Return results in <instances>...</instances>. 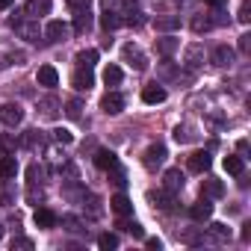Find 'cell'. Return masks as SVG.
Listing matches in <instances>:
<instances>
[{"label":"cell","instance_id":"obj_1","mask_svg":"<svg viewBox=\"0 0 251 251\" xmlns=\"http://www.w3.org/2000/svg\"><path fill=\"white\" fill-rule=\"evenodd\" d=\"M121 56H124V62H127L130 68H136V71H145V68H148V56H145L136 45H124Z\"/></svg>","mask_w":251,"mask_h":251},{"label":"cell","instance_id":"obj_2","mask_svg":"<svg viewBox=\"0 0 251 251\" xmlns=\"http://www.w3.org/2000/svg\"><path fill=\"white\" fill-rule=\"evenodd\" d=\"M163 160H166V145L163 142H154V145H148V151L142 154V163H145V169H157V166H163Z\"/></svg>","mask_w":251,"mask_h":251},{"label":"cell","instance_id":"obj_3","mask_svg":"<svg viewBox=\"0 0 251 251\" xmlns=\"http://www.w3.org/2000/svg\"><path fill=\"white\" fill-rule=\"evenodd\" d=\"M0 121L6 124V127H18V124L24 121V109L18 106V103H6V106H0Z\"/></svg>","mask_w":251,"mask_h":251},{"label":"cell","instance_id":"obj_4","mask_svg":"<svg viewBox=\"0 0 251 251\" xmlns=\"http://www.w3.org/2000/svg\"><path fill=\"white\" fill-rule=\"evenodd\" d=\"M45 36H48V42H68V36H71V27H68L65 21H48V27H45Z\"/></svg>","mask_w":251,"mask_h":251},{"label":"cell","instance_id":"obj_5","mask_svg":"<svg viewBox=\"0 0 251 251\" xmlns=\"http://www.w3.org/2000/svg\"><path fill=\"white\" fill-rule=\"evenodd\" d=\"M100 109H103L106 115H118V112L124 109V95H118V92H106V95L100 98Z\"/></svg>","mask_w":251,"mask_h":251},{"label":"cell","instance_id":"obj_6","mask_svg":"<svg viewBox=\"0 0 251 251\" xmlns=\"http://www.w3.org/2000/svg\"><path fill=\"white\" fill-rule=\"evenodd\" d=\"M71 86H74L77 92H89V89L95 86V77H92V68H77V71L71 74Z\"/></svg>","mask_w":251,"mask_h":251},{"label":"cell","instance_id":"obj_7","mask_svg":"<svg viewBox=\"0 0 251 251\" xmlns=\"http://www.w3.org/2000/svg\"><path fill=\"white\" fill-rule=\"evenodd\" d=\"M189 216L195 219V222H210V216H213V204H210V198H198L192 207H189Z\"/></svg>","mask_w":251,"mask_h":251},{"label":"cell","instance_id":"obj_8","mask_svg":"<svg viewBox=\"0 0 251 251\" xmlns=\"http://www.w3.org/2000/svg\"><path fill=\"white\" fill-rule=\"evenodd\" d=\"M210 163H213V157H210V151H195L192 157H189V172H195V175H204L207 169H210Z\"/></svg>","mask_w":251,"mask_h":251},{"label":"cell","instance_id":"obj_9","mask_svg":"<svg viewBox=\"0 0 251 251\" xmlns=\"http://www.w3.org/2000/svg\"><path fill=\"white\" fill-rule=\"evenodd\" d=\"M92 30V9L83 6V9H74V33H89Z\"/></svg>","mask_w":251,"mask_h":251},{"label":"cell","instance_id":"obj_10","mask_svg":"<svg viewBox=\"0 0 251 251\" xmlns=\"http://www.w3.org/2000/svg\"><path fill=\"white\" fill-rule=\"evenodd\" d=\"M33 222H36L42 230H50V227H56V222H59V219H56V213H53V210L39 207V210H36V216H33Z\"/></svg>","mask_w":251,"mask_h":251},{"label":"cell","instance_id":"obj_11","mask_svg":"<svg viewBox=\"0 0 251 251\" xmlns=\"http://www.w3.org/2000/svg\"><path fill=\"white\" fill-rule=\"evenodd\" d=\"M36 80H39V86H48V89L59 86V74H56V68H53V65H42V68H39V74H36Z\"/></svg>","mask_w":251,"mask_h":251},{"label":"cell","instance_id":"obj_12","mask_svg":"<svg viewBox=\"0 0 251 251\" xmlns=\"http://www.w3.org/2000/svg\"><path fill=\"white\" fill-rule=\"evenodd\" d=\"M109 207H112V213L115 216H130L133 213V204H130V198L127 195H115V198H109Z\"/></svg>","mask_w":251,"mask_h":251},{"label":"cell","instance_id":"obj_13","mask_svg":"<svg viewBox=\"0 0 251 251\" xmlns=\"http://www.w3.org/2000/svg\"><path fill=\"white\" fill-rule=\"evenodd\" d=\"M142 100H145V103H163V100H166V89H163L160 83H151V86L142 89Z\"/></svg>","mask_w":251,"mask_h":251},{"label":"cell","instance_id":"obj_14","mask_svg":"<svg viewBox=\"0 0 251 251\" xmlns=\"http://www.w3.org/2000/svg\"><path fill=\"white\" fill-rule=\"evenodd\" d=\"M233 48H227V45H219L216 50H213V65H219V68H225V65H230L233 62Z\"/></svg>","mask_w":251,"mask_h":251},{"label":"cell","instance_id":"obj_15","mask_svg":"<svg viewBox=\"0 0 251 251\" xmlns=\"http://www.w3.org/2000/svg\"><path fill=\"white\" fill-rule=\"evenodd\" d=\"M201 195H204V198H222V195H225V186H222V180H216V177H207V180L201 183Z\"/></svg>","mask_w":251,"mask_h":251},{"label":"cell","instance_id":"obj_16","mask_svg":"<svg viewBox=\"0 0 251 251\" xmlns=\"http://www.w3.org/2000/svg\"><path fill=\"white\" fill-rule=\"evenodd\" d=\"M154 27L163 30V33H172V30L180 27V15H157L154 18Z\"/></svg>","mask_w":251,"mask_h":251},{"label":"cell","instance_id":"obj_17","mask_svg":"<svg viewBox=\"0 0 251 251\" xmlns=\"http://www.w3.org/2000/svg\"><path fill=\"white\" fill-rule=\"evenodd\" d=\"M15 30H18V33H21V39H27V42H39V36H42V30H39V24H36V21H21Z\"/></svg>","mask_w":251,"mask_h":251},{"label":"cell","instance_id":"obj_18","mask_svg":"<svg viewBox=\"0 0 251 251\" xmlns=\"http://www.w3.org/2000/svg\"><path fill=\"white\" fill-rule=\"evenodd\" d=\"M163 180H166V189H169V192H177V189H183V180H186V177H183L180 169H169Z\"/></svg>","mask_w":251,"mask_h":251},{"label":"cell","instance_id":"obj_19","mask_svg":"<svg viewBox=\"0 0 251 251\" xmlns=\"http://www.w3.org/2000/svg\"><path fill=\"white\" fill-rule=\"evenodd\" d=\"M15 175H18V163H15V157H12V154L0 157V177L9 180V177H15Z\"/></svg>","mask_w":251,"mask_h":251},{"label":"cell","instance_id":"obj_20","mask_svg":"<svg viewBox=\"0 0 251 251\" xmlns=\"http://www.w3.org/2000/svg\"><path fill=\"white\" fill-rule=\"evenodd\" d=\"M48 12H50V0H30L27 3V15L30 18H42Z\"/></svg>","mask_w":251,"mask_h":251},{"label":"cell","instance_id":"obj_21","mask_svg":"<svg viewBox=\"0 0 251 251\" xmlns=\"http://www.w3.org/2000/svg\"><path fill=\"white\" fill-rule=\"evenodd\" d=\"M201 62H204V48L201 45H189L186 48V65L189 68H201Z\"/></svg>","mask_w":251,"mask_h":251},{"label":"cell","instance_id":"obj_22","mask_svg":"<svg viewBox=\"0 0 251 251\" xmlns=\"http://www.w3.org/2000/svg\"><path fill=\"white\" fill-rule=\"evenodd\" d=\"M100 27H103L106 33L118 30V27H121V18H118V12H112V9H103V15H100Z\"/></svg>","mask_w":251,"mask_h":251},{"label":"cell","instance_id":"obj_23","mask_svg":"<svg viewBox=\"0 0 251 251\" xmlns=\"http://www.w3.org/2000/svg\"><path fill=\"white\" fill-rule=\"evenodd\" d=\"M225 172L227 175H233V177H242V172H245V163H242V157H225Z\"/></svg>","mask_w":251,"mask_h":251},{"label":"cell","instance_id":"obj_24","mask_svg":"<svg viewBox=\"0 0 251 251\" xmlns=\"http://www.w3.org/2000/svg\"><path fill=\"white\" fill-rule=\"evenodd\" d=\"M177 39H172V36H166V39H157V53L160 56H172L175 50H177Z\"/></svg>","mask_w":251,"mask_h":251},{"label":"cell","instance_id":"obj_25","mask_svg":"<svg viewBox=\"0 0 251 251\" xmlns=\"http://www.w3.org/2000/svg\"><path fill=\"white\" fill-rule=\"evenodd\" d=\"M21 148V139H15L12 133H0V151L3 154H15Z\"/></svg>","mask_w":251,"mask_h":251},{"label":"cell","instance_id":"obj_26","mask_svg":"<svg viewBox=\"0 0 251 251\" xmlns=\"http://www.w3.org/2000/svg\"><path fill=\"white\" fill-rule=\"evenodd\" d=\"M213 27H216V21H213L210 15H195V18H192V30H195V33H210Z\"/></svg>","mask_w":251,"mask_h":251},{"label":"cell","instance_id":"obj_27","mask_svg":"<svg viewBox=\"0 0 251 251\" xmlns=\"http://www.w3.org/2000/svg\"><path fill=\"white\" fill-rule=\"evenodd\" d=\"M115 163H118V160H115V154H112V151H98V154H95V166H98V169H103V172H106V169H112Z\"/></svg>","mask_w":251,"mask_h":251},{"label":"cell","instance_id":"obj_28","mask_svg":"<svg viewBox=\"0 0 251 251\" xmlns=\"http://www.w3.org/2000/svg\"><path fill=\"white\" fill-rule=\"evenodd\" d=\"M98 62V50H80L77 53V68H95Z\"/></svg>","mask_w":251,"mask_h":251},{"label":"cell","instance_id":"obj_29","mask_svg":"<svg viewBox=\"0 0 251 251\" xmlns=\"http://www.w3.org/2000/svg\"><path fill=\"white\" fill-rule=\"evenodd\" d=\"M148 201L160 210H172V195H166V192H148Z\"/></svg>","mask_w":251,"mask_h":251},{"label":"cell","instance_id":"obj_30","mask_svg":"<svg viewBox=\"0 0 251 251\" xmlns=\"http://www.w3.org/2000/svg\"><path fill=\"white\" fill-rule=\"evenodd\" d=\"M210 233H213L216 242H227V239H230V227L222 225V222H213V225H210Z\"/></svg>","mask_w":251,"mask_h":251},{"label":"cell","instance_id":"obj_31","mask_svg":"<svg viewBox=\"0 0 251 251\" xmlns=\"http://www.w3.org/2000/svg\"><path fill=\"white\" fill-rule=\"evenodd\" d=\"M103 83L106 86H118L121 83V68L118 65H106L103 68Z\"/></svg>","mask_w":251,"mask_h":251},{"label":"cell","instance_id":"obj_32","mask_svg":"<svg viewBox=\"0 0 251 251\" xmlns=\"http://www.w3.org/2000/svg\"><path fill=\"white\" fill-rule=\"evenodd\" d=\"M21 145H24V148H36V145L42 148V145H45V136H42V130H27V136L21 139Z\"/></svg>","mask_w":251,"mask_h":251},{"label":"cell","instance_id":"obj_33","mask_svg":"<svg viewBox=\"0 0 251 251\" xmlns=\"http://www.w3.org/2000/svg\"><path fill=\"white\" fill-rule=\"evenodd\" d=\"M98 245H100L103 251H115V248H118V236H115V233H100V236H98Z\"/></svg>","mask_w":251,"mask_h":251},{"label":"cell","instance_id":"obj_34","mask_svg":"<svg viewBox=\"0 0 251 251\" xmlns=\"http://www.w3.org/2000/svg\"><path fill=\"white\" fill-rule=\"evenodd\" d=\"M192 139H195V133L186 127V124H177V127H175V142L183 145V142H192Z\"/></svg>","mask_w":251,"mask_h":251},{"label":"cell","instance_id":"obj_35","mask_svg":"<svg viewBox=\"0 0 251 251\" xmlns=\"http://www.w3.org/2000/svg\"><path fill=\"white\" fill-rule=\"evenodd\" d=\"M118 227H124L127 233H133L136 239H142V236H145V230H142V225H139V222H118Z\"/></svg>","mask_w":251,"mask_h":251},{"label":"cell","instance_id":"obj_36","mask_svg":"<svg viewBox=\"0 0 251 251\" xmlns=\"http://www.w3.org/2000/svg\"><path fill=\"white\" fill-rule=\"evenodd\" d=\"M106 172H109V177H112V183H115L118 189H124V186H127V180H124V172L118 169V163H115L112 169H106Z\"/></svg>","mask_w":251,"mask_h":251},{"label":"cell","instance_id":"obj_37","mask_svg":"<svg viewBox=\"0 0 251 251\" xmlns=\"http://www.w3.org/2000/svg\"><path fill=\"white\" fill-rule=\"evenodd\" d=\"M39 106H42V112H45V115H56L59 100H56V98H45V100H39Z\"/></svg>","mask_w":251,"mask_h":251},{"label":"cell","instance_id":"obj_38","mask_svg":"<svg viewBox=\"0 0 251 251\" xmlns=\"http://www.w3.org/2000/svg\"><path fill=\"white\" fill-rule=\"evenodd\" d=\"M53 139H56L59 145H71V142H74L71 130H65V127H56V130H53Z\"/></svg>","mask_w":251,"mask_h":251},{"label":"cell","instance_id":"obj_39","mask_svg":"<svg viewBox=\"0 0 251 251\" xmlns=\"http://www.w3.org/2000/svg\"><path fill=\"white\" fill-rule=\"evenodd\" d=\"M62 227H65V230H71V233L83 230V225H80V219H77V216H62Z\"/></svg>","mask_w":251,"mask_h":251},{"label":"cell","instance_id":"obj_40","mask_svg":"<svg viewBox=\"0 0 251 251\" xmlns=\"http://www.w3.org/2000/svg\"><path fill=\"white\" fill-rule=\"evenodd\" d=\"M80 109H83V103H80L77 98L65 103V115H68V118H80Z\"/></svg>","mask_w":251,"mask_h":251},{"label":"cell","instance_id":"obj_41","mask_svg":"<svg viewBox=\"0 0 251 251\" xmlns=\"http://www.w3.org/2000/svg\"><path fill=\"white\" fill-rule=\"evenodd\" d=\"M248 12H251V9H248V0H242V6H239V21H242V24H248V21H251V15H248Z\"/></svg>","mask_w":251,"mask_h":251},{"label":"cell","instance_id":"obj_42","mask_svg":"<svg viewBox=\"0 0 251 251\" xmlns=\"http://www.w3.org/2000/svg\"><path fill=\"white\" fill-rule=\"evenodd\" d=\"M71 9H83V6H92V0H65Z\"/></svg>","mask_w":251,"mask_h":251},{"label":"cell","instance_id":"obj_43","mask_svg":"<svg viewBox=\"0 0 251 251\" xmlns=\"http://www.w3.org/2000/svg\"><path fill=\"white\" fill-rule=\"evenodd\" d=\"M15 248H33V242L21 236V239H12V251H15Z\"/></svg>","mask_w":251,"mask_h":251},{"label":"cell","instance_id":"obj_44","mask_svg":"<svg viewBox=\"0 0 251 251\" xmlns=\"http://www.w3.org/2000/svg\"><path fill=\"white\" fill-rule=\"evenodd\" d=\"M248 45H251V36H239V50L248 53Z\"/></svg>","mask_w":251,"mask_h":251},{"label":"cell","instance_id":"obj_45","mask_svg":"<svg viewBox=\"0 0 251 251\" xmlns=\"http://www.w3.org/2000/svg\"><path fill=\"white\" fill-rule=\"evenodd\" d=\"M180 239H183V242H198V233H195V230H186Z\"/></svg>","mask_w":251,"mask_h":251},{"label":"cell","instance_id":"obj_46","mask_svg":"<svg viewBox=\"0 0 251 251\" xmlns=\"http://www.w3.org/2000/svg\"><path fill=\"white\" fill-rule=\"evenodd\" d=\"M236 148H239V154H245V151H248V142H245V139H239V142H236Z\"/></svg>","mask_w":251,"mask_h":251},{"label":"cell","instance_id":"obj_47","mask_svg":"<svg viewBox=\"0 0 251 251\" xmlns=\"http://www.w3.org/2000/svg\"><path fill=\"white\" fill-rule=\"evenodd\" d=\"M160 245H163L160 239H148V248H154V251H160Z\"/></svg>","mask_w":251,"mask_h":251},{"label":"cell","instance_id":"obj_48","mask_svg":"<svg viewBox=\"0 0 251 251\" xmlns=\"http://www.w3.org/2000/svg\"><path fill=\"white\" fill-rule=\"evenodd\" d=\"M207 3H210V6H216V9H222V6H225V0H207Z\"/></svg>","mask_w":251,"mask_h":251},{"label":"cell","instance_id":"obj_49","mask_svg":"<svg viewBox=\"0 0 251 251\" xmlns=\"http://www.w3.org/2000/svg\"><path fill=\"white\" fill-rule=\"evenodd\" d=\"M12 6V0H0V9H9Z\"/></svg>","mask_w":251,"mask_h":251},{"label":"cell","instance_id":"obj_50","mask_svg":"<svg viewBox=\"0 0 251 251\" xmlns=\"http://www.w3.org/2000/svg\"><path fill=\"white\" fill-rule=\"evenodd\" d=\"M3 68H6V62H3V56H0V71H3Z\"/></svg>","mask_w":251,"mask_h":251},{"label":"cell","instance_id":"obj_51","mask_svg":"<svg viewBox=\"0 0 251 251\" xmlns=\"http://www.w3.org/2000/svg\"><path fill=\"white\" fill-rule=\"evenodd\" d=\"M100 3H103V6H106V9H109V3H112V0H100Z\"/></svg>","mask_w":251,"mask_h":251},{"label":"cell","instance_id":"obj_52","mask_svg":"<svg viewBox=\"0 0 251 251\" xmlns=\"http://www.w3.org/2000/svg\"><path fill=\"white\" fill-rule=\"evenodd\" d=\"M0 236H3V227H0Z\"/></svg>","mask_w":251,"mask_h":251},{"label":"cell","instance_id":"obj_53","mask_svg":"<svg viewBox=\"0 0 251 251\" xmlns=\"http://www.w3.org/2000/svg\"><path fill=\"white\" fill-rule=\"evenodd\" d=\"M180 3H186V0H180Z\"/></svg>","mask_w":251,"mask_h":251}]
</instances>
